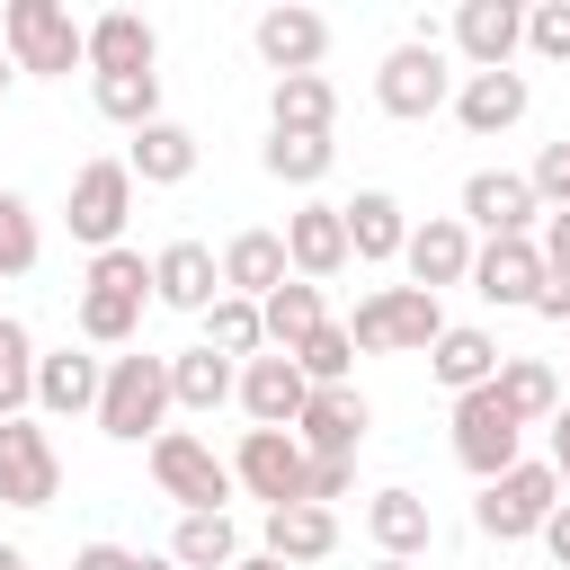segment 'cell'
<instances>
[{"label": "cell", "instance_id": "obj_1", "mask_svg": "<svg viewBox=\"0 0 570 570\" xmlns=\"http://www.w3.org/2000/svg\"><path fill=\"white\" fill-rule=\"evenodd\" d=\"M0 53L36 80H71L89 62V27L62 9V0H9L0 9Z\"/></svg>", "mask_w": 570, "mask_h": 570}, {"label": "cell", "instance_id": "obj_2", "mask_svg": "<svg viewBox=\"0 0 570 570\" xmlns=\"http://www.w3.org/2000/svg\"><path fill=\"white\" fill-rule=\"evenodd\" d=\"M347 338H356V356H428L445 338V312L428 285H374L347 312Z\"/></svg>", "mask_w": 570, "mask_h": 570}, {"label": "cell", "instance_id": "obj_3", "mask_svg": "<svg viewBox=\"0 0 570 570\" xmlns=\"http://www.w3.org/2000/svg\"><path fill=\"white\" fill-rule=\"evenodd\" d=\"M178 401H169V356H107V392H98V428L116 436V445H142V436H160V419H169Z\"/></svg>", "mask_w": 570, "mask_h": 570}, {"label": "cell", "instance_id": "obj_4", "mask_svg": "<svg viewBox=\"0 0 570 570\" xmlns=\"http://www.w3.org/2000/svg\"><path fill=\"white\" fill-rule=\"evenodd\" d=\"M151 481H160V499H178V517H223V499L240 490L232 463L205 436H187V428H160L151 436Z\"/></svg>", "mask_w": 570, "mask_h": 570}, {"label": "cell", "instance_id": "obj_5", "mask_svg": "<svg viewBox=\"0 0 570 570\" xmlns=\"http://www.w3.org/2000/svg\"><path fill=\"white\" fill-rule=\"evenodd\" d=\"M454 463H463L472 481H499V472L525 463V419L499 401V383H481V392L454 401Z\"/></svg>", "mask_w": 570, "mask_h": 570}, {"label": "cell", "instance_id": "obj_6", "mask_svg": "<svg viewBox=\"0 0 570 570\" xmlns=\"http://www.w3.org/2000/svg\"><path fill=\"white\" fill-rule=\"evenodd\" d=\"M561 508V472L552 463H517V472H499V481H481V499H472V525L490 534V543H525V534H543V517Z\"/></svg>", "mask_w": 570, "mask_h": 570}, {"label": "cell", "instance_id": "obj_7", "mask_svg": "<svg viewBox=\"0 0 570 570\" xmlns=\"http://www.w3.org/2000/svg\"><path fill=\"white\" fill-rule=\"evenodd\" d=\"M374 107L401 116V125H428L436 107H454V71H445L436 36H410V45L383 53V71H374Z\"/></svg>", "mask_w": 570, "mask_h": 570}, {"label": "cell", "instance_id": "obj_8", "mask_svg": "<svg viewBox=\"0 0 570 570\" xmlns=\"http://www.w3.org/2000/svg\"><path fill=\"white\" fill-rule=\"evenodd\" d=\"M125 214H134V169L125 160H80V178L62 196L71 240H89V258L98 249H125Z\"/></svg>", "mask_w": 570, "mask_h": 570}, {"label": "cell", "instance_id": "obj_9", "mask_svg": "<svg viewBox=\"0 0 570 570\" xmlns=\"http://www.w3.org/2000/svg\"><path fill=\"white\" fill-rule=\"evenodd\" d=\"M232 481H240L249 499H267V508H294L303 481H312V454H303L294 428H240V445H232Z\"/></svg>", "mask_w": 570, "mask_h": 570}, {"label": "cell", "instance_id": "obj_10", "mask_svg": "<svg viewBox=\"0 0 570 570\" xmlns=\"http://www.w3.org/2000/svg\"><path fill=\"white\" fill-rule=\"evenodd\" d=\"M463 223L490 232V240H534L543 196H534L525 169H472V178H463Z\"/></svg>", "mask_w": 570, "mask_h": 570}, {"label": "cell", "instance_id": "obj_11", "mask_svg": "<svg viewBox=\"0 0 570 570\" xmlns=\"http://www.w3.org/2000/svg\"><path fill=\"white\" fill-rule=\"evenodd\" d=\"M62 490V454L36 419H0V499L9 508H53Z\"/></svg>", "mask_w": 570, "mask_h": 570}, {"label": "cell", "instance_id": "obj_12", "mask_svg": "<svg viewBox=\"0 0 570 570\" xmlns=\"http://www.w3.org/2000/svg\"><path fill=\"white\" fill-rule=\"evenodd\" d=\"M543 240H481L472 249V294L481 303H499V312H534V294H543Z\"/></svg>", "mask_w": 570, "mask_h": 570}, {"label": "cell", "instance_id": "obj_13", "mask_svg": "<svg viewBox=\"0 0 570 570\" xmlns=\"http://www.w3.org/2000/svg\"><path fill=\"white\" fill-rule=\"evenodd\" d=\"M249 45H258V62L276 71V80H294V71H321V53H330V18L321 9H258V27H249Z\"/></svg>", "mask_w": 570, "mask_h": 570}, {"label": "cell", "instance_id": "obj_14", "mask_svg": "<svg viewBox=\"0 0 570 570\" xmlns=\"http://www.w3.org/2000/svg\"><path fill=\"white\" fill-rule=\"evenodd\" d=\"M347 258H356V249H347V214H338V205H321V196H312V205H294V214H285V267H294L303 285H330Z\"/></svg>", "mask_w": 570, "mask_h": 570}, {"label": "cell", "instance_id": "obj_15", "mask_svg": "<svg viewBox=\"0 0 570 570\" xmlns=\"http://www.w3.org/2000/svg\"><path fill=\"white\" fill-rule=\"evenodd\" d=\"M401 267H410V285H428V294L472 285V223H463V214H428V223H410Z\"/></svg>", "mask_w": 570, "mask_h": 570}, {"label": "cell", "instance_id": "obj_16", "mask_svg": "<svg viewBox=\"0 0 570 570\" xmlns=\"http://www.w3.org/2000/svg\"><path fill=\"white\" fill-rule=\"evenodd\" d=\"M365 428H374V410H365V392H356V383H330V392H312V401H303V419H294L303 454H330V463H356Z\"/></svg>", "mask_w": 570, "mask_h": 570}, {"label": "cell", "instance_id": "obj_17", "mask_svg": "<svg viewBox=\"0 0 570 570\" xmlns=\"http://www.w3.org/2000/svg\"><path fill=\"white\" fill-rule=\"evenodd\" d=\"M151 303H169V312H214L223 303V258L205 249V240H169L160 258H151Z\"/></svg>", "mask_w": 570, "mask_h": 570}, {"label": "cell", "instance_id": "obj_18", "mask_svg": "<svg viewBox=\"0 0 570 570\" xmlns=\"http://www.w3.org/2000/svg\"><path fill=\"white\" fill-rule=\"evenodd\" d=\"M517 45H525V9H517V0H463V9H454V53H463L472 71H508Z\"/></svg>", "mask_w": 570, "mask_h": 570}, {"label": "cell", "instance_id": "obj_19", "mask_svg": "<svg viewBox=\"0 0 570 570\" xmlns=\"http://www.w3.org/2000/svg\"><path fill=\"white\" fill-rule=\"evenodd\" d=\"M303 401H312V383H303V365L294 356H249L240 365V410H249V428H294L303 419Z\"/></svg>", "mask_w": 570, "mask_h": 570}, {"label": "cell", "instance_id": "obj_20", "mask_svg": "<svg viewBox=\"0 0 570 570\" xmlns=\"http://www.w3.org/2000/svg\"><path fill=\"white\" fill-rule=\"evenodd\" d=\"M160 62V36L142 9H107L89 18V80H116V71H151Z\"/></svg>", "mask_w": 570, "mask_h": 570}, {"label": "cell", "instance_id": "obj_21", "mask_svg": "<svg viewBox=\"0 0 570 570\" xmlns=\"http://www.w3.org/2000/svg\"><path fill=\"white\" fill-rule=\"evenodd\" d=\"M525 107H534L525 71H463V80H454V116H463V134H508Z\"/></svg>", "mask_w": 570, "mask_h": 570}, {"label": "cell", "instance_id": "obj_22", "mask_svg": "<svg viewBox=\"0 0 570 570\" xmlns=\"http://www.w3.org/2000/svg\"><path fill=\"white\" fill-rule=\"evenodd\" d=\"M98 392H107V365L98 356H80V347H62V356H36V410L45 419H98Z\"/></svg>", "mask_w": 570, "mask_h": 570}, {"label": "cell", "instance_id": "obj_23", "mask_svg": "<svg viewBox=\"0 0 570 570\" xmlns=\"http://www.w3.org/2000/svg\"><path fill=\"white\" fill-rule=\"evenodd\" d=\"M428 374L463 401V392H481V383H499V338L490 330H472V321H445V338L428 347Z\"/></svg>", "mask_w": 570, "mask_h": 570}, {"label": "cell", "instance_id": "obj_24", "mask_svg": "<svg viewBox=\"0 0 570 570\" xmlns=\"http://www.w3.org/2000/svg\"><path fill=\"white\" fill-rule=\"evenodd\" d=\"M365 534H374V552H383V561H419V552L436 543V525H428V499H419V490H374V499H365Z\"/></svg>", "mask_w": 570, "mask_h": 570}, {"label": "cell", "instance_id": "obj_25", "mask_svg": "<svg viewBox=\"0 0 570 570\" xmlns=\"http://www.w3.org/2000/svg\"><path fill=\"white\" fill-rule=\"evenodd\" d=\"M258 552H276L285 570H303V561H330L338 552V508H312V499H294V508H267V543Z\"/></svg>", "mask_w": 570, "mask_h": 570}, {"label": "cell", "instance_id": "obj_26", "mask_svg": "<svg viewBox=\"0 0 570 570\" xmlns=\"http://www.w3.org/2000/svg\"><path fill=\"white\" fill-rule=\"evenodd\" d=\"M125 169H134V187H178V178H196V134L178 116H160L125 142Z\"/></svg>", "mask_w": 570, "mask_h": 570}, {"label": "cell", "instance_id": "obj_27", "mask_svg": "<svg viewBox=\"0 0 570 570\" xmlns=\"http://www.w3.org/2000/svg\"><path fill=\"white\" fill-rule=\"evenodd\" d=\"M338 214H347V249H356L365 267H383V258H401V249H410V214H401V196L356 187V205H338Z\"/></svg>", "mask_w": 570, "mask_h": 570}, {"label": "cell", "instance_id": "obj_28", "mask_svg": "<svg viewBox=\"0 0 570 570\" xmlns=\"http://www.w3.org/2000/svg\"><path fill=\"white\" fill-rule=\"evenodd\" d=\"M285 276H294V267H285V232H232V240H223V294L267 303Z\"/></svg>", "mask_w": 570, "mask_h": 570}, {"label": "cell", "instance_id": "obj_29", "mask_svg": "<svg viewBox=\"0 0 570 570\" xmlns=\"http://www.w3.org/2000/svg\"><path fill=\"white\" fill-rule=\"evenodd\" d=\"M338 125V89L321 71H294L267 89V134H330Z\"/></svg>", "mask_w": 570, "mask_h": 570}, {"label": "cell", "instance_id": "obj_30", "mask_svg": "<svg viewBox=\"0 0 570 570\" xmlns=\"http://www.w3.org/2000/svg\"><path fill=\"white\" fill-rule=\"evenodd\" d=\"M169 401L205 419V410L240 401V365H232V356H214V347H187V356H169Z\"/></svg>", "mask_w": 570, "mask_h": 570}, {"label": "cell", "instance_id": "obj_31", "mask_svg": "<svg viewBox=\"0 0 570 570\" xmlns=\"http://www.w3.org/2000/svg\"><path fill=\"white\" fill-rule=\"evenodd\" d=\"M258 321H267V347H276V356H294L312 330H330V312H321V285H303V276H285V285L258 303Z\"/></svg>", "mask_w": 570, "mask_h": 570}, {"label": "cell", "instance_id": "obj_32", "mask_svg": "<svg viewBox=\"0 0 570 570\" xmlns=\"http://www.w3.org/2000/svg\"><path fill=\"white\" fill-rule=\"evenodd\" d=\"M499 401H508L525 428H552V419H561V383H552L543 356H499Z\"/></svg>", "mask_w": 570, "mask_h": 570}, {"label": "cell", "instance_id": "obj_33", "mask_svg": "<svg viewBox=\"0 0 570 570\" xmlns=\"http://www.w3.org/2000/svg\"><path fill=\"white\" fill-rule=\"evenodd\" d=\"M89 98H98V116H107V125H125V134L160 125V71H116V80H89Z\"/></svg>", "mask_w": 570, "mask_h": 570}, {"label": "cell", "instance_id": "obj_34", "mask_svg": "<svg viewBox=\"0 0 570 570\" xmlns=\"http://www.w3.org/2000/svg\"><path fill=\"white\" fill-rule=\"evenodd\" d=\"M258 160H267V178H285V187H321L330 160H338V142H330V134H267Z\"/></svg>", "mask_w": 570, "mask_h": 570}, {"label": "cell", "instance_id": "obj_35", "mask_svg": "<svg viewBox=\"0 0 570 570\" xmlns=\"http://www.w3.org/2000/svg\"><path fill=\"white\" fill-rule=\"evenodd\" d=\"M205 347H214V356H232V365L267 356V321H258V303H249V294H223V303L205 312Z\"/></svg>", "mask_w": 570, "mask_h": 570}, {"label": "cell", "instance_id": "obj_36", "mask_svg": "<svg viewBox=\"0 0 570 570\" xmlns=\"http://www.w3.org/2000/svg\"><path fill=\"white\" fill-rule=\"evenodd\" d=\"M169 561H178V570H232V561H240V534H232V517H178V534H169Z\"/></svg>", "mask_w": 570, "mask_h": 570}, {"label": "cell", "instance_id": "obj_37", "mask_svg": "<svg viewBox=\"0 0 570 570\" xmlns=\"http://www.w3.org/2000/svg\"><path fill=\"white\" fill-rule=\"evenodd\" d=\"M36 401V330L0 312V419H27Z\"/></svg>", "mask_w": 570, "mask_h": 570}, {"label": "cell", "instance_id": "obj_38", "mask_svg": "<svg viewBox=\"0 0 570 570\" xmlns=\"http://www.w3.org/2000/svg\"><path fill=\"white\" fill-rule=\"evenodd\" d=\"M294 365H303V383H312V392H330V383H347V374H356V338H347V321H330V330H312V338L294 347Z\"/></svg>", "mask_w": 570, "mask_h": 570}, {"label": "cell", "instance_id": "obj_39", "mask_svg": "<svg viewBox=\"0 0 570 570\" xmlns=\"http://www.w3.org/2000/svg\"><path fill=\"white\" fill-rule=\"evenodd\" d=\"M36 249H45L36 205H27L18 187H0V276H27V267H36Z\"/></svg>", "mask_w": 570, "mask_h": 570}, {"label": "cell", "instance_id": "obj_40", "mask_svg": "<svg viewBox=\"0 0 570 570\" xmlns=\"http://www.w3.org/2000/svg\"><path fill=\"white\" fill-rule=\"evenodd\" d=\"M134 330H142V303H125V294H89V285H80V338H89V347H125Z\"/></svg>", "mask_w": 570, "mask_h": 570}, {"label": "cell", "instance_id": "obj_41", "mask_svg": "<svg viewBox=\"0 0 570 570\" xmlns=\"http://www.w3.org/2000/svg\"><path fill=\"white\" fill-rule=\"evenodd\" d=\"M89 294L151 303V258H142V249H98V258H89Z\"/></svg>", "mask_w": 570, "mask_h": 570}, {"label": "cell", "instance_id": "obj_42", "mask_svg": "<svg viewBox=\"0 0 570 570\" xmlns=\"http://www.w3.org/2000/svg\"><path fill=\"white\" fill-rule=\"evenodd\" d=\"M525 45H534L543 62H570V0H543V9H525Z\"/></svg>", "mask_w": 570, "mask_h": 570}, {"label": "cell", "instance_id": "obj_43", "mask_svg": "<svg viewBox=\"0 0 570 570\" xmlns=\"http://www.w3.org/2000/svg\"><path fill=\"white\" fill-rule=\"evenodd\" d=\"M525 178H534V196H543V205H552V214H561V205H570V142H543V151H534V169H525Z\"/></svg>", "mask_w": 570, "mask_h": 570}, {"label": "cell", "instance_id": "obj_44", "mask_svg": "<svg viewBox=\"0 0 570 570\" xmlns=\"http://www.w3.org/2000/svg\"><path fill=\"white\" fill-rule=\"evenodd\" d=\"M356 490V463H330V454H312V481H303V499L312 508H330V499H347Z\"/></svg>", "mask_w": 570, "mask_h": 570}, {"label": "cell", "instance_id": "obj_45", "mask_svg": "<svg viewBox=\"0 0 570 570\" xmlns=\"http://www.w3.org/2000/svg\"><path fill=\"white\" fill-rule=\"evenodd\" d=\"M71 570H178V561H142V552H125V543H80Z\"/></svg>", "mask_w": 570, "mask_h": 570}, {"label": "cell", "instance_id": "obj_46", "mask_svg": "<svg viewBox=\"0 0 570 570\" xmlns=\"http://www.w3.org/2000/svg\"><path fill=\"white\" fill-rule=\"evenodd\" d=\"M534 240H543V267H552V276H570V205H561V214H543V232H534Z\"/></svg>", "mask_w": 570, "mask_h": 570}, {"label": "cell", "instance_id": "obj_47", "mask_svg": "<svg viewBox=\"0 0 570 570\" xmlns=\"http://www.w3.org/2000/svg\"><path fill=\"white\" fill-rule=\"evenodd\" d=\"M534 321H561V330H570V276H543V294H534Z\"/></svg>", "mask_w": 570, "mask_h": 570}, {"label": "cell", "instance_id": "obj_48", "mask_svg": "<svg viewBox=\"0 0 570 570\" xmlns=\"http://www.w3.org/2000/svg\"><path fill=\"white\" fill-rule=\"evenodd\" d=\"M543 552H552V561H561V570H570V499H561V508H552V517H543Z\"/></svg>", "mask_w": 570, "mask_h": 570}, {"label": "cell", "instance_id": "obj_49", "mask_svg": "<svg viewBox=\"0 0 570 570\" xmlns=\"http://www.w3.org/2000/svg\"><path fill=\"white\" fill-rule=\"evenodd\" d=\"M552 472H561V499H570V401H561V419H552V454H543Z\"/></svg>", "mask_w": 570, "mask_h": 570}, {"label": "cell", "instance_id": "obj_50", "mask_svg": "<svg viewBox=\"0 0 570 570\" xmlns=\"http://www.w3.org/2000/svg\"><path fill=\"white\" fill-rule=\"evenodd\" d=\"M232 570H285V561H276V552H240Z\"/></svg>", "mask_w": 570, "mask_h": 570}, {"label": "cell", "instance_id": "obj_51", "mask_svg": "<svg viewBox=\"0 0 570 570\" xmlns=\"http://www.w3.org/2000/svg\"><path fill=\"white\" fill-rule=\"evenodd\" d=\"M0 570H27V552H18V543H0Z\"/></svg>", "mask_w": 570, "mask_h": 570}, {"label": "cell", "instance_id": "obj_52", "mask_svg": "<svg viewBox=\"0 0 570 570\" xmlns=\"http://www.w3.org/2000/svg\"><path fill=\"white\" fill-rule=\"evenodd\" d=\"M9 80H18V62H9V53H0V98H9Z\"/></svg>", "mask_w": 570, "mask_h": 570}, {"label": "cell", "instance_id": "obj_53", "mask_svg": "<svg viewBox=\"0 0 570 570\" xmlns=\"http://www.w3.org/2000/svg\"><path fill=\"white\" fill-rule=\"evenodd\" d=\"M374 570H419V561H374Z\"/></svg>", "mask_w": 570, "mask_h": 570}]
</instances>
